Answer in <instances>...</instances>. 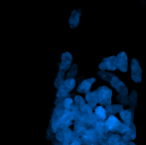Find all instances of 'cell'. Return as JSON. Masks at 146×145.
<instances>
[{
	"label": "cell",
	"instance_id": "obj_20",
	"mask_svg": "<svg viewBox=\"0 0 146 145\" xmlns=\"http://www.w3.org/2000/svg\"><path fill=\"white\" fill-rule=\"evenodd\" d=\"M112 109H113L114 113H119L121 110L123 109V105H112Z\"/></svg>",
	"mask_w": 146,
	"mask_h": 145
},
{
	"label": "cell",
	"instance_id": "obj_18",
	"mask_svg": "<svg viewBox=\"0 0 146 145\" xmlns=\"http://www.w3.org/2000/svg\"><path fill=\"white\" fill-rule=\"evenodd\" d=\"M75 101H76V105H77L78 107H80V109H83V107L86 105V103H85V99H84L82 97H80V95H77V97H75Z\"/></svg>",
	"mask_w": 146,
	"mask_h": 145
},
{
	"label": "cell",
	"instance_id": "obj_19",
	"mask_svg": "<svg viewBox=\"0 0 146 145\" xmlns=\"http://www.w3.org/2000/svg\"><path fill=\"white\" fill-rule=\"evenodd\" d=\"M104 109H106V115H114V111H113V109H112V105L111 103H110V105H106V107H104Z\"/></svg>",
	"mask_w": 146,
	"mask_h": 145
},
{
	"label": "cell",
	"instance_id": "obj_12",
	"mask_svg": "<svg viewBox=\"0 0 146 145\" xmlns=\"http://www.w3.org/2000/svg\"><path fill=\"white\" fill-rule=\"evenodd\" d=\"M94 113L102 120H106V109H104V107L100 105V107H96V109H94Z\"/></svg>",
	"mask_w": 146,
	"mask_h": 145
},
{
	"label": "cell",
	"instance_id": "obj_14",
	"mask_svg": "<svg viewBox=\"0 0 146 145\" xmlns=\"http://www.w3.org/2000/svg\"><path fill=\"white\" fill-rule=\"evenodd\" d=\"M115 89L117 91V93H120V95H128V89H127L126 85H124V83H123V81H120V83L117 85Z\"/></svg>",
	"mask_w": 146,
	"mask_h": 145
},
{
	"label": "cell",
	"instance_id": "obj_6",
	"mask_svg": "<svg viewBox=\"0 0 146 145\" xmlns=\"http://www.w3.org/2000/svg\"><path fill=\"white\" fill-rule=\"evenodd\" d=\"M120 114V117L122 119L123 123L126 124V125H130L133 121V113L131 112L130 109H123L119 112Z\"/></svg>",
	"mask_w": 146,
	"mask_h": 145
},
{
	"label": "cell",
	"instance_id": "obj_2",
	"mask_svg": "<svg viewBox=\"0 0 146 145\" xmlns=\"http://www.w3.org/2000/svg\"><path fill=\"white\" fill-rule=\"evenodd\" d=\"M141 75H142V71H141L138 60L132 59L131 61V79L135 83H141Z\"/></svg>",
	"mask_w": 146,
	"mask_h": 145
},
{
	"label": "cell",
	"instance_id": "obj_21",
	"mask_svg": "<svg viewBox=\"0 0 146 145\" xmlns=\"http://www.w3.org/2000/svg\"><path fill=\"white\" fill-rule=\"evenodd\" d=\"M98 67H100V69L102 71H106V62H104V60L102 61V62L100 63V65H98Z\"/></svg>",
	"mask_w": 146,
	"mask_h": 145
},
{
	"label": "cell",
	"instance_id": "obj_8",
	"mask_svg": "<svg viewBox=\"0 0 146 145\" xmlns=\"http://www.w3.org/2000/svg\"><path fill=\"white\" fill-rule=\"evenodd\" d=\"M80 17H81V10L77 9L72 13V16L70 18V25L72 28H76L80 23Z\"/></svg>",
	"mask_w": 146,
	"mask_h": 145
},
{
	"label": "cell",
	"instance_id": "obj_7",
	"mask_svg": "<svg viewBox=\"0 0 146 145\" xmlns=\"http://www.w3.org/2000/svg\"><path fill=\"white\" fill-rule=\"evenodd\" d=\"M96 81V79L94 77H90V79H85V81H82V83L79 85V89H78V91L79 93H88L90 91V87H92V83Z\"/></svg>",
	"mask_w": 146,
	"mask_h": 145
},
{
	"label": "cell",
	"instance_id": "obj_5",
	"mask_svg": "<svg viewBox=\"0 0 146 145\" xmlns=\"http://www.w3.org/2000/svg\"><path fill=\"white\" fill-rule=\"evenodd\" d=\"M86 101H87L88 105H90L92 109L96 107V105L98 103V97L96 91H88V93H86Z\"/></svg>",
	"mask_w": 146,
	"mask_h": 145
},
{
	"label": "cell",
	"instance_id": "obj_13",
	"mask_svg": "<svg viewBox=\"0 0 146 145\" xmlns=\"http://www.w3.org/2000/svg\"><path fill=\"white\" fill-rule=\"evenodd\" d=\"M98 75H100V79H104V81H110V79H111V77L114 75L113 73H111L110 72H106V71H102V72H98Z\"/></svg>",
	"mask_w": 146,
	"mask_h": 145
},
{
	"label": "cell",
	"instance_id": "obj_11",
	"mask_svg": "<svg viewBox=\"0 0 146 145\" xmlns=\"http://www.w3.org/2000/svg\"><path fill=\"white\" fill-rule=\"evenodd\" d=\"M128 99H129V107H132V110H133L135 109L136 103H137V91H132V93L129 95Z\"/></svg>",
	"mask_w": 146,
	"mask_h": 145
},
{
	"label": "cell",
	"instance_id": "obj_3",
	"mask_svg": "<svg viewBox=\"0 0 146 145\" xmlns=\"http://www.w3.org/2000/svg\"><path fill=\"white\" fill-rule=\"evenodd\" d=\"M116 67L120 72L125 73L128 69V61H127L126 53L121 52L116 56Z\"/></svg>",
	"mask_w": 146,
	"mask_h": 145
},
{
	"label": "cell",
	"instance_id": "obj_17",
	"mask_svg": "<svg viewBox=\"0 0 146 145\" xmlns=\"http://www.w3.org/2000/svg\"><path fill=\"white\" fill-rule=\"evenodd\" d=\"M77 73H78V67H77V65H73V66L71 67V69H70L69 73L67 75V79H69V77H74L75 75H77Z\"/></svg>",
	"mask_w": 146,
	"mask_h": 145
},
{
	"label": "cell",
	"instance_id": "obj_15",
	"mask_svg": "<svg viewBox=\"0 0 146 145\" xmlns=\"http://www.w3.org/2000/svg\"><path fill=\"white\" fill-rule=\"evenodd\" d=\"M116 99L119 101V103L122 105H129V99H128V97L125 95H120L118 93V95L116 97Z\"/></svg>",
	"mask_w": 146,
	"mask_h": 145
},
{
	"label": "cell",
	"instance_id": "obj_4",
	"mask_svg": "<svg viewBox=\"0 0 146 145\" xmlns=\"http://www.w3.org/2000/svg\"><path fill=\"white\" fill-rule=\"evenodd\" d=\"M72 55L70 53H64L62 55V63H61V66H60V70L62 71H67L69 70V68L71 67V63H72Z\"/></svg>",
	"mask_w": 146,
	"mask_h": 145
},
{
	"label": "cell",
	"instance_id": "obj_10",
	"mask_svg": "<svg viewBox=\"0 0 146 145\" xmlns=\"http://www.w3.org/2000/svg\"><path fill=\"white\" fill-rule=\"evenodd\" d=\"M120 139H121V136L119 135L118 133L116 132H113L110 136H108V143L110 145H116L120 143Z\"/></svg>",
	"mask_w": 146,
	"mask_h": 145
},
{
	"label": "cell",
	"instance_id": "obj_1",
	"mask_svg": "<svg viewBox=\"0 0 146 145\" xmlns=\"http://www.w3.org/2000/svg\"><path fill=\"white\" fill-rule=\"evenodd\" d=\"M98 97V103L100 105H106L111 103V97H112V91L108 89V87H100L96 89Z\"/></svg>",
	"mask_w": 146,
	"mask_h": 145
},
{
	"label": "cell",
	"instance_id": "obj_9",
	"mask_svg": "<svg viewBox=\"0 0 146 145\" xmlns=\"http://www.w3.org/2000/svg\"><path fill=\"white\" fill-rule=\"evenodd\" d=\"M104 60L106 65V70L115 71L117 69V67H116V57L115 56H111V57H108V58H104Z\"/></svg>",
	"mask_w": 146,
	"mask_h": 145
},
{
	"label": "cell",
	"instance_id": "obj_16",
	"mask_svg": "<svg viewBox=\"0 0 146 145\" xmlns=\"http://www.w3.org/2000/svg\"><path fill=\"white\" fill-rule=\"evenodd\" d=\"M73 103H74L73 99H72L70 97H66V99H64V101H63V105H64V107H65L66 109H71V107H72V105H73Z\"/></svg>",
	"mask_w": 146,
	"mask_h": 145
}]
</instances>
